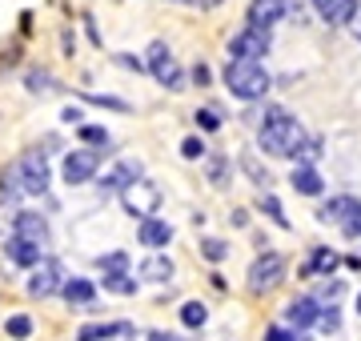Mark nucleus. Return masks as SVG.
<instances>
[{"mask_svg": "<svg viewBox=\"0 0 361 341\" xmlns=\"http://www.w3.org/2000/svg\"><path fill=\"white\" fill-rule=\"evenodd\" d=\"M301 141H305V129L297 125V117H289L281 105H273L269 113H265V120H261L257 144L269 157H293Z\"/></svg>", "mask_w": 361, "mask_h": 341, "instance_id": "1", "label": "nucleus"}, {"mask_svg": "<svg viewBox=\"0 0 361 341\" xmlns=\"http://www.w3.org/2000/svg\"><path fill=\"white\" fill-rule=\"evenodd\" d=\"M269 73L257 61H229V68H225V89L241 101H261L269 92Z\"/></svg>", "mask_w": 361, "mask_h": 341, "instance_id": "2", "label": "nucleus"}, {"mask_svg": "<svg viewBox=\"0 0 361 341\" xmlns=\"http://www.w3.org/2000/svg\"><path fill=\"white\" fill-rule=\"evenodd\" d=\"M16 173H20V189L28 197H44L52 185V169H49V149L44 144H28L25 153L16 157Z\"/></svg>", "mask_w": 361, "mask_h": 341, "instance_id": "3", "label": "nucleus"}, {"mask_svg": "<svg viewBox=\"0 0 361 341\" xmlns=\"http://www.w3.org/2000/svg\"><path fill=\"white\" fill-rule=\"evenodd\" d=\"M281 281H285V257L281 253L265 249L257 261L249 265V289H253V293H269V289H277Z\"/></svg>", "mask_w": 361, "mask_h": 341, "instance_id": "4", "label": "nucleus"}, {"mask_svg": "<svg viewBox=\"0 0 361 341\" xmlns=\"http://www.w3.org/2000/svg\"><path fill=\"white\" fill-rule=\"evenodd\" d=\"M121 197H125V209L133 213V217H153L157 205H161V189H157L153 181H145V177H137L133 185H125L121 189Z\"/></svg>", "mask_w": 361, "mask_h": 341, "instance_id": "5", "label": "nucleus"}, {"mask_svg": "<svg viewBox=\"0 0 361 341\" xmlns=\"http://www.w3.org/2000/svg\"><path fill=\"white\" fill-rule=\"evenodd\" d=\"M61 281H65L61 261L56 257H40L32 265V273H28V297H52V293H61Z\"/></svg>", "mask_w": 361, "mask_h": 341, "instance_id": "6", "label": "nucleus"}, {"mask_svg": "<svg viewBox=\"0 0 361 341\" xmlns=\"http://www.w3.org/2000/svg\"><path fill=\"white\" fill-rule=\"evenodd\" d=\"M265 53H269V28L249 25L245 32H237L229 40V61H261Z\"/></svg>", "mask_w": 361, "mask_h": 341, "instance_id": "7", "label": "nucleus"}, {"mask_svg": "<svg viewBox=\"0 0 361 341\" xmlns=\"http://www.w3.org/2000/svg\"><path fill=\"white\" fill-rule=\"evenodd\" d=\"M97 169H101V153H97V149H77V153L65 157L61 177H65V185H85V181L97 177Z\"/></svg>", "mask_w": 361, "mask_h": 341, "instance_id": "8", "label": "nucleus"}, {"mask_svg": "<svg viewBox=\"0 0 361 341\" xmlns=\"http://www.w3.org/2000/svg\"><path fill=\"white\" fill-rule=\"evenodd\" d=\"M13 237H25V241H32V245H49V221L40 217L37 209H16L13 217Z\"/></svg>", "mask_w": 361, "mask_h": 341, "instance_id": "9", "label": "nucleus"}, {"mask_svg": "<svg viewBox=\"0 0 361 341\" xmlns=\"http://www.w3.org/2000/svg\"><path fill=\"white\" fill-rule=\"evenodd\" d=\"M149 65H153V77L161 80V85L180 89V68H177V61L169 56V49L161 44V40H153V44H149Z\"/></svg>", "mask_w": 361, "mask_h": 341, "instance_id": "10", "label": "nucleus"}, {"mask_svg": "<svg viewBox=\"0 0 361 341\" xmlns=\"http://www.w3.org/2000/svg\"><path fill=\"white\" fill-rule=\"evenodd\" d=\"M40 257H44L40 245H32V241H25V237L8 233V241H4V261H8V265H16V269H32Z\"/></svg>", "mask_w": 361, "mask_h": 341, "instance_id": "11", "label": "nucleus"}, {"mask_svg": "<svg viewBox=\"0 0 361 341\" xmlns=\"http://www.w3.org/2000/svg\"><path fill=\"white\" fill-rule=\"evenodd\" d=\"M285 13H289V0H253V4H249V25L273 28Z\"/></svg>", "mask_w": 361, "mask_h": 341, "instance_id": "12", "label": "nucleus"}, {"mask_svg": "<svg viewBox=\"0 0 361 341\" xmlns=\"http://www.w3.org/2000/svg\"><path fill=\"white\" fill-rule=\"evenodd\" d=\"M313 8L325 25H349L357 16V0H313Z\"/></svg>", "mask_w": 361, "mask_h": 341, "instance_id": "13", "label": "nucleus"}, {"mask_svg": "<svg viewBox=\"0 0 361 341\" xmlns=\"http://www.w3.org/2000/svg\"><path fill=\"white\" fill-rule=\"evenodd\" d=\"M20 197H25L20 173H16V161H8V165H0V209H13Z\"/></svg>", "mask_w": 361, "mask_h": 341, "instance_id": "14", "label": "nucleus"}, {"mask_svg": "<svg viewBox=\"0 0 361 341\" xmlns=\"http://www.w3.org/2000/svg\"><path fill=\"white\" fill-rule=\"evenodd\" d=\"M317 314H322V309H317L313 297H297V302H289V309H285V321L293 329H310L313 321H317Z\"/></svg>", "mask_w": 361, "mask_h": 341, "instance_id": "15", "label": "nucleus"}, {"mask_svg": "<svg viewBox=\"0 0 361 341\" xmlns=\"http://www.w3.org/2000/svg\"><path fill=\"white\" fill-rule=\"evenodd\" d=\"M289 181H293V189H297V193H305V197H322V189H325L322 173L313 169V165H297Z\"/></svg>", "mask_w": 361, "mask_h": 341, "instance_id": "16", "label": "nucleus"}, {"mask_svg": "<svg viewBox=\"0 0 361 341\" xmlns=\"http://www.w3.org/2000/svg\"><path fill=\"white\" fill-rule=\"evenodd\" d=\"M141 245H149V249H161V245H169L173 241V229H169V221H157V217H145L141 221Z\"/></svg>", "mask_w": 361, "mask_h": 341, "instance_id": "17", "label": "nucleus"}, {"mask_svg": "<svg viewBox=\"0 0 361 341\" xmlns=\"http://www.w3.org/2000/svg\"><path fill=\"white\" fill-rule=\"evenodd\" d=\"M141 177V165L137 161H121V165H113V173H104L101 177V189L109 193V189H125V185H133Z\"/></svg>", "mask_w": 361, "mask_h": 341, "instance_id": "18", "label": "nucleus"}, {"mask_svg": "<svg viewBox=\"0 0 361 341\" xmlns=\"http://www.w3.org/2000/svg\"><path fill=\"white\" fill-rule=\"evenodd\" d=\"M61 297H65L68 305H89L92 297H97V285L85 281V277H68V281H61Z\"/></svg>", "mask_w": 361, "mask_h": 341, "instance_id": "19", "label": "nucleus"}, {"mask_svg": "<svg viewBox=\"0 0 361 341\" xmlns=\"http://www.w3.org/2000/svg\"><path fill=\"white\" fill-rule=\"evenodd\" d=\"M121 333H129L125 321H97V326H80L77 341H109V337H121Z\"/></svg>", "mask_w": 361, "mask_h": 341, "instance_id": "20", "label": "nucleus"}, {"mask_svg": "<svg viewBox=\"0 0 361 341\" xmlns=\"http://www.w3.org/2000/svg\"><path fill=\"white\" fill-rule=\"evenodd\" d=\"M357 205H361L357 197H334V201H325V205H322V221H337V225H341L349 213L357 209Z\"/></svg>", "mask_w": 361, "mask_h": 341, "instance_id": "21", "label": "nucleus"}, {"mask_svg": "<svg viewBox=\"0 0 361 341\" xmlns=\"http://www.w3.org/2000/svg\"><path fill=\"white\" fill-rule=\"evenodd\" d=\"M141 277L145 281H173V261L161 257V253H153V257L141 265Z\"/></svg>", "mask_w": 361, "mask_h": 341, "instance_id": "22", "label": "nucleus"}, {"mask_svg": "<svg viewBox=\"0 0 361 341\" xmlns=\"http://www.w3.org/2000/svg\"><path fill=\"white\" fill-rule=\"evenodd\" d=\"M32 329H37V326H32V317H28V314H8V317H4V333H8L13 341H28V337H32Z\"/></svg>", "mask_w": 361, "mask_h": 341, "instance_id": "23", "label": "nucleus"}, {"mask_svg": "<svg viewBox=\"0 0 361 341\" xmlns=\"http://www.w3.org/2000/svg\"><path fill=\"white\" fill-rule=\"evenodd\" d=\"M25 89L32 92V97H40V92H56L61 85H56L44 68H28V73H25Z\"/></svg>", "mask_w": 361, "mask_h": 341, "instance_id": "24", "label": "nucleus"}, {"mask_svg": "<svg viewBox=\"0 0 361 341\" xmlns=\"http://www.w3.org/2000/svg\"><path fill=\"white\" fill-rule=\"evenodd\" d=\"M337 265H341V257H337L334 249H313L310 265H305V273H334Z\"/></svg>", "mask_w": 361, "mask_h": 341, "instance_id": "25", "label": "nucleus"}, {"mask_svg": "<svg viewBox=\"0 0 361 341\" xmlns=\"http://www.w3.org/2000/svg\"><path fill=\"white\" fill-rule=\"evenodd\" d=\"M180 321H185L189 329H201L209 321V309L201 302H185V305H180Z\"/></svg>", "mask_w": 361, "mask_h": 341, "instance_id": "26", "label": "nucleus"}, {"mask_svg": "<svg viewBox=\"0 0 361 341\" xmlns=\"http://www.w3.org/2000/svg\"><path fill=\"white\" fill-rule=\"evenodd\" d=\"M97 269H101L104 277L125 273V269H129V257H125V253H104V257H97Z\"/></svg>", "mask_w": 361, "mask_h": 341, "instance_id": "27", "label": "nucleus"}, {"mask_svg": "<svg viewBox=\"0 0 361 341\" xmlns=\"http://www.w3.org/2000/svg\"><path fill=\"white\" fill-rule=\"evenodd\" d=\"M80 101H89V105H101V108H113V113H129V101H121V97H104V92H85Z\"/></svg>", "mask_w": 361, "mask_h": 341, "instance_id": "28", "label": "nucleus"}, {"mask_svg": "<svg viewBox=\"0 0 361 341\" xmlns=\"http://www.w3.org/2000/svg\"><path fill=\"white\" fill-rule=\"evenodd\" d=\"M80 141L89 144V149H109V132L101 125H80Z\"/></svg>", "mask_w": 361, "mask_h": 341, "instance_id": "29", "label": "nucleus"}, {"mask_svg": "<svg viewBox=\"0 0 361 341\" xmlns=\"http://www.w3.org/2000/svg\"><path fill=\"white\" fill-rule=\"evenodd\" d=\"M104 289L109 293H137V281L125 273H113V277H104Z\"/></svg>", "mask_w": 361, "mask_h": 341, "instance_id": "30", "label": "nucleus"}, {"mask_svg": "<svg viewBox=\"0 0 361 341\" xmlns=\"http://www.w3.org/2000/svg\"><path fill=\"white\" fill-rule=\"evenodd\" d=\"M313 326H322V333H337V329H341V314L329 305V309H322V314H317V321H313Z\"/></svg>", "mask_w": 361, "mask_h": 341, "instance_id": "31", "label": "nucleus"}, {"mask_svg": "<svg viewBox=\"0 0 361 341\" xmlns=\"http://www.w3.org/2000/svg\"><path fill=\"white\" fill-rule=\"evenodd\" d=\"M257 209H261V213H269V217H273L277 225H281V229L289 225V221H285V213H281V205H277V197H273V193H265V197L257 201Z\"/></svg>", "mask_w": 361, "mask_h": 341, "instance_id": "32", "label": "nucleus"}, {"mask_svg": "<svg viewBox=\"0 0 361 341\" xmlns=\"http://www.w3.org/2000/svg\"><path fill=\"white\" fill-rule=\"evenodd\" d=\"M201 253H205L209 261H225L229 245H225V241H213V237H209V241H201Z\"/></svg>", "mask_w": 361, "mask_h": 341, "instance_id": "33", "label": "nucleus"}, {"mask_svg": "<svg viewBox=\"0 0 361 341\" xmlns=\"http://www.w3.org/2000/svg\"><path fill=\"white\" fill-rule=\"evenodd\" d=\"M341 229H345V237H353V241H361V205L353 213H349L345 221H341Z\"/></svg>", "mask_w": 361, "mask_h": 341, "instance_id": "34", "label": "nucleus"}, {"mask_svg": "<svg viewBox=\"0 0 361 341\" xmlns=\"http://www.w3.org/2000/svg\"><path fill=\"white\" fill-rule=\"evenodd\" d=\"M225 169H229V165H225V157H213V161H209V181L225 185Z\"/></svg>", "mask_w": 361, "mask_h": 341, "instance_id": "35", "label": "nucleus"}, {"mask_svg": "<svg viewBox=\"0 0 361 341\" xmlns=\"http://www.w3.org/2000/svg\"><path fill=\"white\" fill-rule=\"evenodd\" d=\"M205 153V144L197 141V137H189V141H180V157H189V161H197Z\"/></svg>", "mask_w": 361, "mask_h": 341, "instance_id": "36", "label": "nucleus"}, {"mask_svg": "<svg viewBox=\"0 0 361 341\" xmlns=\"http://www.w3.org/2000/svg\"><path fill=\"white\" fill-rule=\"evenodd\" d=\"M265 341H301L297 337V329H285V326H273L269 333H265Z\"/></svg>", "mask_w": 361, "mask_h": 341, "instance_id": "37", "label": "nucleus"}, {"mask_svg": "<svg viewBox=\"0 0 361 341\" xmlns=\"http://www.w3.org/2000/svg\"><path fill=\"white\" fill-rule=\"evenodd\" d=\"M317 297H322V302H329V305H334L337 297H341V285H337V281H325V285H322V293H317Z\"/></svg>", "mask_w": 361, "mask_h": 341, "instance_id": "38", "label": "nucleus"}, {"mask_svg": "<svg viewBox=\"0 0 361 341\" xmlns=\"http://www.w3.org/2000/svg\"><path fill=\"white\" fill-rule=\"evenodd\" d=\"M245 169H249V177H253L257 185H261V181H269V173H261V169H257V161H253V157H245Z\"/></svg>", "mask_w": 361, "mask_h": 341, "instance_id": "39", "label": "nucleus"}, {"mask_svg": "<svg viewBox=\"0 0 361 341\" xmlns=\"http://www.w3.org/2000/svg\"><path fill=\"white\" fill-rule=\"evenodd\" d=\"M197 120H201L205 129H217V125H221V117H217V113H209V108H201V113H197Z\"/></svg>", "mask_w": 361, "mask_h": 341, "instance_id": "40", "label": "nucleus"}, {"mask_svg": "<svg viewBox=\"0 0 361 341\" xmlns=\"http://www.w3.org/2000/svg\"><path fill=\"white\" fill-rule=\"evenodd\" d=\"M193 80H197V85H209V68L197 65V68H193Z\"/></svg>", "mask_w": 361, "mask_h": 341, "instance_id": "41", "label": "nucleus"}, {"mask_svg": "<svg viewBox=\"0 0 361 341\" xmlns=\"http://www.w3.org/2000/svg\"><path fill=\"white\" fill-rule=\"evenodd\" d=\"M61 117H65V120H80V108H77V105H68L65 113H61Z\"/></svg>", "mask_w": 361, "mask_h": 341, "instance_id": "42", "label": "nucleus"}, {"mask_svg": "<svg viewBox=\"0 0 361 341\" xmlns=\"http://www.w3.org/2000/svg\"><path fill=\"white\" fill-rule=\"evenodd\" d=\"M149 341H177V337H173V333H161V329H153V333H149Z\"/></svg>", "mask_w": 361, "mask_h": 341, "instance_id": "43", "label": "nucleus"}, {"mask_svg": "<svg viewBox=\"0 0 361 341\" xmlns=\"http://www.w3.org/2000/svg\"><path fill=\"white\" fill-rule=\"evenodd\" d=\"M185 4H197V8H213V4H221V0H185Z\"/></svg>", "mask_w": 361, "mask_h": 341, "instance_id": "44", "label": "nucleus"}, {"mask_svg": "<svg viewBox=\"0 0 361 341\" xmlns=\"http://www.w3.org/2000/svg\"><path fill=\"white\" fill-rule=\"evenodd\" d=\"M357 314H361V293H357Z\"/></svg>", "mask_w": 361, "mask_h": 341, "instance_id": "45", "label": "nucleus"}]
</instances>
